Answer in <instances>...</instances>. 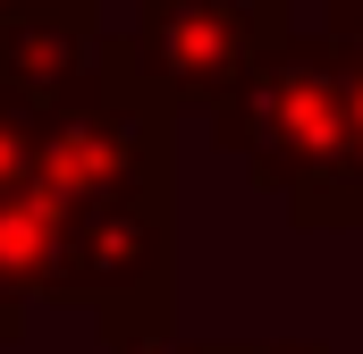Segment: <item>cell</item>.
I'll use <instances>...</instances> for the list:
<instances>
[{"label": "cell", "mask_w": 363, "mask_h": 354, "mask_svg": "<svg viewBox=\"0 0 363 354\" xmlns=\"http://www.w3.org/2000/svg\"><path fill=\"white\" fill-rule=\"evenodd\" d=\"M220 152H237L254 185H271L287 219L304 228H355L363 219V152L347 127V85L330 59V34H296L287 0L262 17V42L245 76L211 101Z\"/></svg>", "instance_id": "6da1fadb"}, {"label": "cell", "mask_w": 363, "mask_h": 354, "mask_svg": "<svg viewBox=\"0 0 363 354\" xmlns=\"http://www.w3.org/2000/svg\"><path fill=\"white\" fill-rule=\"evenodd\" d=\"M43 295L93 304L110 329L169 321V185H118V194L60 202Z\"/></svg>", "instance_id": "7a4b0ae2"}, {"label": "cell", "mask_w": 363, "mask_h": 354, "mask_svg": "<svg viewBox=\"0 0 363 354\" xmlns=\"http://www.w3.org/2000/svg\"><path fill=\"white\" fill-rule=\"evenodd\" d=\"M34 185H51L60 202L118 194V185H169V101L144 76L135 42L110 51L101 93L34 118Z\"/></svg>", "instance_id": "3957f363"}, {"label": "cell", "mask_w": 363, "mask_h": 354, "mask_svg": "<svg viewBox=\"0 0 363 354\" xmlns=\"http://www.w3.org/2000/svg\"><path fill=\"white\" fill-rule=\"evenodd\" d=\"M279 0H135V59L161 85L169 110H211L220 93L245 76L262 17Z\"/></svg>", "instance_id": "277c9868"}, {"label": "cell", "mask_w": 363, "mask_h": 354, "mask_svg": "<svg viewBox=\"0 0 363 354\" xmlns=\"http://www.w3.org/2000/svg\"><path fill=\"white\" fill-rule=\"evenodd\" d=\"M110 51H118V34H101V17L85 0L17 8V17H0V101L26 118H51V110L101 93Z\"/></svg>", "instance_id": "5b68a950"}, {"label": "cell", "mask_w": 363, "mask_h": 354, "mask_svg": "<svg viewBox=\"0 0 363 354\" xmlns=\"http://www.w3.org/2000/svg\"><path fill=\"white\" fill-rule=\"evenodd\" d=\"M51 228H60V194H51V185H34V177L0 185V338H17L26 304L43 295Z\"/></svg>", "instance_id": "8992f818"}, {"label": "cell", "mask_w": 363, "mask_h": 354, "mask_svg": "<svg viewBox=\"0 0 363 354\" xmlns=\"http://www.w3.org/2000/svg\"><path fill=\"white\" fill-rule=\"evenodd\" d=\"M330 59H338V85H347V127H355L363 152V0H330Z\"/></svg>", "instance_id": "52a82bcc"}, {"label": "cell", "mask_w": 363, "mask_h": 354, "mask_svg": "<svg viewBox=\"0 0 363 354\" xmlns=\"http://www.w3.org/2000/svg\"><path fill=\"white\" fill-rule=\"evenodd\" d=\"M110 354H203V346L169 338V321H144V329H110Z\"/></svg>", "instance_id": "ba28073f"}, {"label": "cell", "mask_w": 363, "mask_h": 354, "mask_svg": "<svg viewBox=\"0 0 363 354\" xmlns=\"http://www.w3.org/2000/svg\"><path fill=\"white\" fill-rule=\"evenodd\" d=\"M203 354H321L313 338H254V346H203Z\"/></svg>", "instance_id": "9c48e42d"}, {"label": "cell", "mask_w": 363, "mask_h": 354, "mask_svg": "<svg viewBox=\"0 0 363 354\" xmlns=\"http://www.w3.org/2000/svg\"><path fill=\"white\" fill-rule=\"evenodd\" d=\"M17 8H43V0H0V17H17Z\"/></svg>", "instance_id": "30bf717a"}]
</instances>
